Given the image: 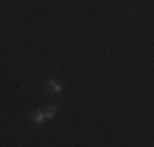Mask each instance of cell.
I'll return each mask as SVG.
<instances>
[{
  "label": "cell",
  "mask_w": 154,
  "mask_h": 147,
  "mask_svg": "<svg viewBox=\"0 0 154 147\" xmlns=\"http://www.w3.org/2000/svg\"><path fill=\"white\" fill-rule=\"evenodd\" d=\"M48 88H49L53 93H61V92H62V85L57 82L56 79H51L49 82H48Z\"/></svg>",
  "instance_id": "cell-1"
},
{
  "label": "cell",
  "mask_w": 154,
  "mask_h": 147,
  "mask_svg": "<svg viewBox=\"0 0 154 147\" xmlns=\"http://www.w3.org/2000/svg\"><path fill=\"white\" fill-rule=\"evenodd\" d=\"M33 123L35 124H43L46 121V116H45V111H36L35 115H33Z\"/></svg>",
  "instance_id": "cell-2"
},
{
  "label": "cell",
  "mask_w": 154,
  "mask_h": 147,
  "mask_svg": "<svg viewBox=\"0 0 154 147\" xmlns=\"http://www.w3.org/2000/svg\"><path fill=\"white\" fill-rule=\"evenodd\" d=\"M56 115H57V108H56V106H53V105H51L49 108L45 111L46 119H54V118H56Z\"/></svg>",
  "instance_id": "cell-3"
}]
</instances>
